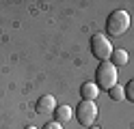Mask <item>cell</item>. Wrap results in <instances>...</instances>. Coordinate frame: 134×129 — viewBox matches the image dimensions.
<instances>
[{"label":"cell","mask_w":134,"mask_h":129,"mask_svg":"<svg viewBox=\"0 0 134 129\" xmlns=\"http://www.w3.org/2000/svg\"><path fill=\"white\" fill-rule=\"evenodd\" d=\"M24 129H37V127L35 125H28V127H24Z\"/></svg>","instance_id":"12"},{"label":"cell","mask_w":134,"mask_h":129,"mask_svg":"<svg viewBox=\"0 0 134 129\" xmlns=\"http://www.w3.org/2000/svg\"><path fill=\"white\" fill-rule=\"evenodd\" d=\"M76 118H78V123L85 125L87 129L93 127L95 118H97V106H95V101H85V99H82L78 103V108H76Z\"/></svg>","instance_id":"4"},{"label":"cell","mask_w":134,"mask_h":129,"mask_svg":"<svg viewBox=\"0 0 134 129\" xmlns=\"http://www.w3.org/2000/svg\"><path fill=\"white\" fill-rule=\"evenodd\" d=\"M130 28V13L123 11V9H117L108 15L106 20V32L110 37H121V34Z\"/></svg>","instance_id":"1"},{"label":"cell","mask_w":134,"mask_h":129,"mask_svg":"<svg viewBox=\"0 0 134 129\" xmlns=\"http://www.w3.org/2000/svg\"><path fill=\"white\" fill-rule=\"evenodd\" d=\"M71 116H74V110L69 108V106H56V110H54V120L58 125H67L71 120Z\"/></svg>","instance_id":"7"},{"label":"cell","mask_w":134,"mask_h":129,"mask_svg":"<svg viewBox=\"0 0 134 129\" xmlns=\"http://www.w3.org/2000/svg\"><path fill=\"white\" fill-rule=\"evenodd\" d=\"M117 80H119V73H117V67L113 63H99L97 71H95V84L97 88L102 90H110L113 86L117 84Z\"/></svg>","instance_id":"2"},{"label":"cell","mask_w":134,"mask_h":129,"mask_svg":"<svg viewBox=\"0 0 134 129\" xmlns=\"http://www.w3.org/2000/svg\"><path fill=\"white\" fill-rule=\"evenodd\" d=\"M97 95H99V88H97L95 82H85V84L80 86V97L85 99V101H95Z\"/></svg>","instance_id":"6"},{"label":"cell","mask_w":134,"mask_h":129,"mask_svg":"<svg viewBox=\"0 0 134 129\" xmlns=\"http://www.w3.org/2000/svg\"><path fill=\"white\" fill-rule=\"evenodd\" d=\"M110 63H113L115 67H123V65H128V52H125V50H113Z\"/></svg>","instance_id":"8"},{"label":"cell","mask_w":134,"mask_h":129,"mask_svg":"<svg viewBox=\"0 0 134 129\" xmlns=\"http://www.w3.org/2000/svg\"><path fill=\"white\" fill-rule=\"evenodd\" d=\"M108 97H110L113 101H123L125 99V90H123V86H119V84H115L110 90H108Z\"/></svg>","instance_id":"9"},{"label":"cell","mask_w":134,"mask_h":129,"mask_svg":"<svg viewBox=\"0 0 134 129\" xmlns=\"http://www.w3.org/2000/svg\"><path fill=\"white\" fill-rule=\"evenodd\" d=\"M123 90H125V99L134 103V77H132V80L123 86Z\"/></svg>","instance_id":"10"},{"label":"cell","mask_w":134,"mask_h":129,"mask_svg":"<svg viewBox=\"0 0 134 129\" xmlns=\"http://www.w3.org/2000/svg\"><path fill=\"white\" fill-rule=\"evenodd\" d=\"M89 129H99V127H89Z\"/></svg>","instance_id":"13"},{"label":"cell","mask_w":134,"mask_h":129,"mask_svg":"<svg viewBox=\"0 0 134 129\" xmlns=\"http://www.w3.org/2000/svg\"><path fill=\"white\" fill-rule=\"evenodd\" d=\"M91 54H93L99 63H106L108 58L113 56V45H110V39H106L102 32H97L91 37Z\"/></svg>","instance_id":"3"},{"label":"cell","mask_w":134,"mask_h":129,"mask_svg":"<svg viewBox=\"0 0 134 129\" xmlns=\"http://www.w3.org/2000/svg\"><path fill=\"white\" fill-rule=\"evenodd\" d=\"M56 110V99L52 95H43V97H39L37 103H35V112L37 114H50V112Z\"/></svg>","instance_id":"5"},{"label":"cell","mask_w":134,"mask_h":129,"mask_svg":"<svg viewBox=\"0 0 134 129\" xmlns=\"http://www.w3.org/2000/svg\"><path fill=\"white\" fill-rule=\"evenodd\" d=\"M43 129H63V125H58L56 120H52V123H48V125H46Z\"/></svg>","instance_id":"11"}]
</instances>
